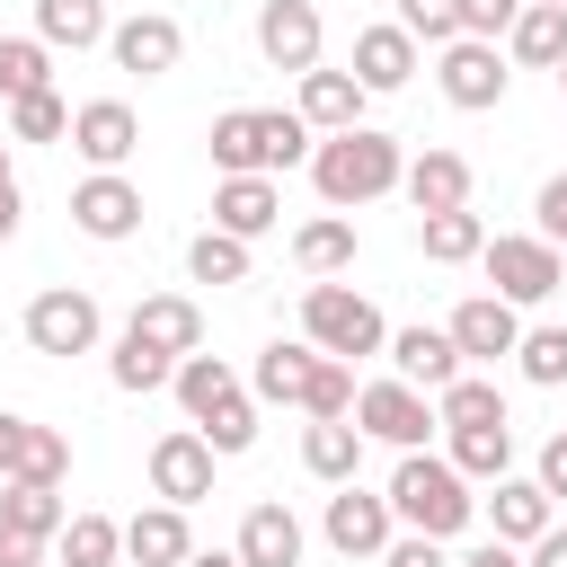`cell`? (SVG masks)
Masks as SVG:
<instances>
[{
  "label": "cell",
  "instance_id": "obj_20",
  "mask_svg": "<svg viewBox=\"0 0 567 567\" xmlns=\"http://www.w3.org/2000/svg\"><path fill=\"white\" fill-rule=\"evenodd\" d=\"M275 221H284L275 177H213V230H230V239H266Z\"/></svg>",
  "mask_w": 567,
  "mask_h": 567
},
{
  "label": "cell",
  "instance_id": "obj_4",
  "mask_svg": "<svg viewBox=\"0 0 567 567\" xmlns=\"http://www.w3.org/2000/svg\"><path fill=\"white\" fill-rule=\"evenodd\" d=\"M301 337H310L319 354H337V363H363V354H381V346H390V319H381L354 284L319 275V284L301 292Z\"/></svg>",
  "mask_w": 567,
  "mask_h": 567
},
{
  "label": "cell",
  "instance_id": "obj_48",
  "mask_svg": "<svg viewBox=\"0 0 567 567\" xmlns=\"http://www.w3.org/2000/svg\"><path fill=\"white\" fill-rule=\"evenodd\" d=\"M532 478L549 487V505H567V434H549V443H540V461H532Z\"/></svg>",
  "mask_w": 567,
  "mask_h": 567
},
{
  "label": "cell",
  "instance_id": "obj_2",
  "mask_svg": "<svg viewBox=\"0 0 567 567\" xmlns=\"http://www.w3.org/2000/svg\"><path fill=\"white\" fill-rule=\"evenodd\" d=\"M204 142H213V168L221 177H275V168H301L319 133L292 106H221Z\"/></svg>",
  "mask_w": 567,
  "mask_h": 567
},
{
  "label": "cell",
  "instance_id": "obj_29",
  "mask_svg": "<svg viewBox=\"0 0 567 567\" xmlns=\"http://www.w3.org/2000/svg\"><path fill=\"white\" fill-rule=\"evenodd\" d=\"M416 248H425L434 266H478V248H487V221H478L470 204H452V213H416Z\"/></svg>",
  "mask_w": 567,
  "mask_h": 567
},
{
  "label": "cell",
  "instance_id": "obj_27",
  "mask_svg": "<svg viewBox=\"0 0 567 567\" xmlns=\"http://www.w3.org/2000/svg\"><path fill=\"white\" fill-rule=\"evenodd\" d=\"M505 62H523V71H558V62H567V9L523 0V18L505 27Z\"/></svg>",
  "mask_w": 567,
  "mask_h": 567
},
{
  "label": "cell",
  "instance_id": "obj_3",
  "mask_svg": "<svg viewBox=\"0 0 567 567\" xmlns=\"http://www.w3.org/2000/svg\"><path fill=\"white\" fill-rule=\"evenodd\" d=\"M381 496H390L399 532H425V540H452V532L478 523V496H470V478L443 452H399V470H390Z\"/></svg>",
  "mask_w": 567,
  "mask_h": 567
},
{
  "label": "cell",
  "instance_id": "obj_52",
  "mask_svg": "<svg viewBox=\"0 0 567 567\" xmlns=\"http://www.w3.org/2000/svg\"><path fill=\"white\" fill-rule=\"evenodd\" d=\"M452 567H523V549H514V540H478V549L452 558Z\"/></svg>",
  "mask_w": 567,
  "mask_h": 567
},
{
  "label": "cell",
  "instance_id": "obj_31",
  "mask_svg": "<svg viewBox=\"0 0 567 567\" xmlns=\"http://www.w3.org/2000/svg\"><path fill=\"white\" fill-rule=\"evenodd\" d=\"M434 425L452 434V425H514V416H505V390H496L487 372H452V381L434 390Z\"/></svg>",
  "mask_w": 567,
  "mask_h": 567
},
{
  "label": "cell",
  "instance_id": "obj_40",
  "mask_svg": "<svg viewBox=\"0 0 567 567\" xmlns=\"http://www.w3.org/2000/svg\"><path fill=\"white\" fill-rule=\"evenodd\" d=\"M62 133H71L62 89H27V97H9V142H62Z\"/></svg>",
  "mask_w": 567,
  "mask_h": 567
},
{
  "label": "cell",
  "instance_id": "obj_26",
  "mask_svg": "<svg viewBox=\"0 0 567 567\" xmlns=\"http://www.w3.org/2000/svg\"><path fill=\"white\" fill-rule=\"evenodd\" d=\"M354 248H363V239H354V213H310V221L292 230V266H301L310 284H319V275H346Z\"/></svg>",
  "mask_w": 567,
  "mask_h": 567
},
{
  "label": "cell",
  "instance_id": "obj_49",
  "mask_svg": "<svg viewBox=\"0 0 567 567\" xmlns=\"http://www.w3.org/2000/svg\"><path fill=\"white\" fill-rule=\"evenodd\" d=\"M53 558V540H35V532H9L0 523V567H44Z\"/></svg>",
  "mask_w": 567,
  "mask_h": 567
},
{
  "label": "cell",
  "instance_id": "obj_43",
  "mask_svg": "<svg viewBox=\"0 0 567 567\" xmlns=\"http://www.w3.org/2000/svg\"><path fill=\"white\" fill-rule=\"evenodd\" d=\"M346 408H354V363L319 354V372H310V390H301V416H346Z\"/></svg>",
  "mask_w": 567,
  "mask_h": 567
},
{
  "label": "cell",
  "instance_id": "obj_1",
  "mask_svg": "<svg viewBox=\"0 0 567 567\" xmlns=\"http://www.w3.org/2000/svg\"><path fill=\"white\" fill-rule=\"evenodd\" d=\"M301 168H310V186H319L328 213H354V204H381V195L399 186L408 151H399V133H381V124H346V133H319Z\"/></svg>",
  "mask_w": 567,
  "mask_h": 567
},
{
  "label": "cell",
  "instance_id": "obj_39",
  "mask_svg": "<svg viewBox=\"0 0 567 567\" xmlns=\"http://www.w3.org/2000/svg\"><path fill=\"white\" fill-rule=\"evenodd\" d=\"M514 372H523L532 390H558V381H567V328H558V319H549V328H523V337H514Z\"/></svg>",
  "mask_w": 567,
  "mask_h": 567
},
{
  "label": "cell",
  "instance_id": "obj_33",
  "mask_svg": "<svg viewBox=\"0 0 567 567\" xmlns=\"http://www.w3.org/2000/svg\"><path fill=\"white\" fill-rule=\"evenodd\" d=\"M168 372H177V354H168V346H151L142 328H124V337H115V354H106V381H115V390H133V399L168 390Z\"/></svg>",
  "mask_w": 567,
  "mask_h": 567
},
{
  "label": "cell",
  "instance_id": "obj_47",
  "mask_svg": "<svg viewBox=\"0 0 567 567\" xmlns=\"http://www.w3.org/2000/svg\"><path fill=\"white\" fill-rule=\"evenodd\" d=\"M381 567H452V558H443V540H425V532H390Z\"/></svg>",
  "mask_w": 567,
  "mask_h": 567
},
{
  "label": "cell",
  "instance_id": "obj_14",
  "mask_svg": "<svg viewBox=\"0 0 567 567\" xmlns=\"http://www.w3.org/2000/svg\"><path fill=\"white\" fill-rule=\"evenodd\" d=\"M89 168H124L133 151H142V115L124 106V97H89V106H71V133H62Z\"/></svg>",
  "mask_w": 567,
  "mask_h": 567
},
{
  "label": "cell",
  "instance_id": "obj_6",
  "mask_svg": "<svg viewBox=\"0 0 567 567\" xmlns=\"http://www.w3.org/2000/svg\"><path fill=\"white\" fill-rule=\"evenodd\" d=\"M97 337H106V310H97V292H80V284H44V292L27 301V346H35V354L71 363V354H89Z\"/></svg>",
  "mask_w": 567,
  "mask_h": 567
},
{
  "label": "cell",
  "instance_id": "obj_13",
  "mask_svg": "<svg viewBox=\"0 0 567 567\" xmlns=\"http://www.w3.org/2000/svg\"><path fill=\"white\" fill-rule=\"evenodd\" d=\"M319 44H328V27H319V0H257V53L275 62V71H310L319 62Z\"/></svg>",
  "mask_w": 567,
  "mask_h": 567
},
{
  "label": "cell",
  "instance_id": "obj_34",
  "mask_svg": "<svg viewBox=\"0 0 567 567\" xmlns=\"http://www.w3.org/2000/svg\"><path fill=\"white\" fill-rule=\"evenodd\" d=\"M0 523L53 540V532L71 523V496H62V487H35V478H0Z\"/></svg>",
  "mask_w": 567,
  "mask_h": 567
},
{
  "label": "cell",
  "instance_id": "obj_45",
  "mask_svg": "<svg viewBox=\"0 0 567 567\" xmlns=\"http://www.w3.org/2000/svg\"><path fill=\"white\" fill-rule=\"evenodd\" d=\"M523 18V0H461V35H487V44H505V27Z\"/></svg>",
  "mask_w": 567,
  "mask_h": 567
},
{
  "label": "cell",
  "instance_id": "obj_42",
  "mask_svg": "<svg viewBox=\"0 0 567 567\" xmlns=\"http://www.w3.org/2000/svg\"><path fill=\"white\" fill-rule=\"evenodd\" d=\"M9 478L62 487V478H71V434H62V425H27V452H18V470H9Z\"/></svg>",
  "mask_w": 567,
  "mask_h": 567
},
{
  "label": "cell",
  "instance_id": "obj_19",
  "mask_svg": "<svg viewBox=\"0 0 567 567\" xmlns=\"http://www.w3.org/2000/svg\"><path fill=\"white\" fill-rule=\"evenodd\" d=\"M292 115H301L310 133H346V124H363V80H354V71H328V62H310V71H301V97H292Z\"/></svg>",
  "mask_w": 567,
  "mask_h": 567
},
{
  "label": "cell",
  "instance_id": "obj_28",
  "mask_svg": "<svg viewBox=\"0 0 567 567\" xmlns=\"http://www.w3.org/2000/svg\"><path fill=\"white\" fill-rule=\"evenodd\" d=\"M124 328H142V337H151V346H168V354H195V346H204V310H195L186 292H142Z\"/></svg>",
  "mask_w": 567,
  "mask_h": 567
},
{
  "label": "cell",
  "instance_id": "obj_10",
  "mask_svg": "<svg viewBox=\"0 0 567 567\" xmlns=\"http://www.w3.org/2000/svg\"><path fill=\"white\" fill-rule=\"evenodd\" d=\"M319 532H328V549H337V558H381V549H390V532H399V514H390V496H372L363 478H346V487L328 496Z\"/></svg>",
  "mask_w": 567,
  "mask_h": 567
},
{
  "label": "cell",
  "instance_id": "obj_56",
  "mask_svg": "<svg viewBox=\"0 0 567 567\" xmlns=\"http://www.w3.org/2000/svg\"><path fill=\"white\" fill-rule=\"evenodd\" d=\"M558 97H567V62H558Z\"/></svg>",
  "mask_w": 567,
  "mask_h": 567
},
{
  "label": "cell",
  "instance_id": "obj_18",
  "mask_svg": "<svg viewBox=\"0 0 567 567\" xmlns=\"http://www.w3.org/2000/svg\"><path fill=\"white\" fill-rule=\"evenodd\" d=\"M354 80H363V97H390V89H408L416 80V35L390 18V27H363L354 35Z\"/></svg>",
  "mask_w": 567,
  "mask_h": 567
},
{
  "label": "cell",
  "instance_id": "obj_23",
  "mask_svg": "<svg viewBox=\"0 0 567 567\" xmlns=\"http://www.w3.org/2000/svg\"><path fill=\"white\" fill-rule=\"evenodd\" d=\"M195 532H186V505H142L124 523V567H186Z\"/></svg>",
  "mask_w": 567,
  "mask_h": 567
},
{
  "label": "cell",
  "instance_id": "obj_7",
  "mask_svg": "<svg viewBox=\"0 0 567 567\" xmlns=\"http://www.w3.org/2000/svg\"><path fill=\"white\" fill-rule=\"evenodd\" d=\"M346 416L363 425V443H390V452H425V434H434V399L416 381H399V372L390 381H363Z\"/></svg>",
  "mask_w": 567,
  "mask_h": 567
},
{
  "label": "cell",
  "instance_id": "obj_38",
  "mask_svg": "<svg viewBox=\"0 0 567 567\" xmlns=\"http://www.w3.org/2000/svg\"><path fill=\"white\" fill-rule=\"evenodd\" d=\"M186 275H195V284H248V239L195 230V239H186Z\"/></svg>",
  "mask_w": 567,
  "mask_h": 567
},
{
  "label": "cell",
  "instance_id": "obj_35",
  "mask_svg": "<svg viewBox=\"0 0 567 567\" xmlns=\"http://www.w3.org/2000/svg\"><path fill=\"white\" fill-rule=\"evenodd\" d=\"M53 567H124V523L71 514V523L53 532Z\"/></svg>",
  "mask_w": 567,
  "mask_h": 567
},
{
  "label": "cell",
  "instance_id": "obj_54",
  "mask_svg": "<svg viewBox=\"0 0 567 567\" xmlns=\"http://www.w3.org/2000/svg\"><path fill=\"white\" fill-rule=\"evenodd\" d=\"M186 567H239V549H186Z\"/></svg>",
  "mask_w": 567,
  "mask_h": 567
},
{
  "label": "cell",
  "instance_id": "obj_58",
  "mask_svg": "<svg viewBox=\"0 0 567 567\" xmlns=\"http://www.w3.org/2000/svg\"><path fill=\"white\" fill-rule=\"evenodd\" d=\"M44 567H53V558H44Z\"/></svg>",
  "mask_w": 567,
  "mask_h": 567
},
{
  "label": "cell",
  "instance_id": "obj_25",
  "mask_svg": "<svg viewBox=\"0 0 567 567\" xmlns=\"http://www.w3.org/2000/svg\"><path fill=\"white\" fill-rule=\"evenodd\" d=\"M399 186H408L416 213H452V204H470V159L461 151H416L399 168Z\"/></svg>",
  "mask_w": 567,
  "mask_h": 567
},
{
  "label": "cell",
  "instance_id": "obj_53",
  "mask_svg": "<svg viewBox=\"0 0 567 567\" xmlns=\"http://www.w3.org/2000/svg\"><path fill=\"white\" fill-rule=\"evenodd\" d=\"M18 213H27V195H18V177L0 186V239H18Z\"/></svg>",
  "mask_w": 567,
  "mask_h": 567
},
{
  "label": "cell",
  "instance_id": "obj_16",
  "mask_svg": "<svg viewBox=\"0 0 567 567\" xmlns=\"http://www.w3.org/2000/svg\"><path fill=\"white\" fill-rule=\"evenodd\" d=\"M452 346H461V363H496V354H514V337H523V310L514 301H496V292H470L452 319Z\"/></svg>",
  "mask_w": 567,
  "mask_h": 567
},
{
  "label": "cell",
  "instance_id": "obj_24",
  "mask_svg": "<svg viewBox=\"0 0 567 567\" xmlns=\"http://www.w3.org/2000/svg\"><path fill=\"white\" fill-rule=\"evenodd\" d=\"M301 470L328 478V487H346V478L363 470V425H354V416H310V425H301Z\"/></svg>",
  "mask_w": 567,
  "mask_h": 567
},
{
  "label": "cell",
  "instance_id": "obj_17",
  "mask_svg": "<svg viewBox=\"0 0 567 567\" xmlns=\"http://www.w3.org/2000/svg\"><path fill=\"white\" fill-rule=\"evenodd\" d=\"M381 354H390V372H399V381H416L425 399H434L452 372H470V363H461V346H452V328H390V346H381Z\"/></svg>",
  "mask_w": 567,
  "mask_h": 567
},
{
  "label": "cell",
  "instance_id": "obj_41",
  "mask_svg": "<svg viewBox=\"0 0 567 567\" xmlns=\"http://www.w3.org/2000/svg\"><path fill=\"white\" fill-rule=\"evenodd\" d=\"M195 434L213 443V461H230V452H248V443H257V399H248V390H230V399H221V408H213V416H204Z\"/></svg>",
  "mask_w": 567,
  "mask_h": 567
},
{
  "label": "cell",
  "instance_id": "obj_44",
  "mask_svg": "<svg viewBox=\"0 0 567 567\" xmlns=\"http://www.w3.org/2000/svg\"><path fill=\"white\" fill-rule=\"evenodd\" d=\"M399 27H408L416 44H434V53H443V44L461 35V0H399Z\"/></svg>",
  "mask_w": 567,
  "mask_h": 567
},
{
  "label": "cell",
  "instance_id": "obj_22",
  "mask_svg": "<svg viewBox=\"0 0 567 567\" xmlns=\"http://www.w3.org/2000/svg\"><path fill=\"white\" fill-rule=\"evenodd\" d=\"M230 549H239V567H301V549H310V540H301L292 505H275V496H266V505H248V514H239V540H230Z\"/></svg>",
  "mask_w": 567,
  "mask_h": 567
},
{
  "label": "cell",
  "instance_id": "obj_8",
  "mask_svg": "<svg viewBox=\"0 0 567 567\" xmlns=\"http://www.w3.org/2000/svg\"><path fill=\"white\" fill-rule=\"evenodd\" d=\"M434 89H443L461 115H487V106H505L514 62H505V44H487V35H452L443 62H434Z\"/></svg>",
  "mask_w": 567,
  "mask_h": 567
},
{
  "label": "cell",
  "instance_id": "obj_50",
  "mask_svg": "<svg viewBox=\"0 0 567 567\" xmlns=\"http://www.w3.org/2000/svg\"><path fill=\"white\" fill-rule=\"evenodd\" d=\"M523 567H567V523H549L540 540H523Z\"/></svg>",
  "mask_w": 567,
  "mask_h": 567
},
{
  "label": "cell",
  "instance_id": "obj_11",
  "mask_svg": "<svg viewBox=\"0 0 567 567\" xmlns=\"http://www.w3.org/2000/svg\"><path fill=\"white\" fill-rule=\"evenodd\" d=\"M106 53H115V71H133V80H168V71L186 62V27L159 18V9H133V18L106 27Z\"/></svg>",
  "mask_w": 567,
  "mask_h": 567
},
{
  "label": "cell",
  "instance_id": "obj_36",
  "mask_svg": "<svg viewBox=\"0 0 567 567\" xmlns=\"http://www.w3.org/2000/svg\"><path fill=\"white\" fill-rule=\"evenodd\" d=\"M106 27H115V18H106V0H35V35H44L53 53H62V44H71V53L106 44Z\"/></svg>",
  "mask_w": 567,
  "mask_h": 567
},
{
  "label": "cell",
  "instance_id": "obj_37",
  "mask_svg": "<svg viewBox=\"0 0 567 567\" xmlns=\"http://www.w3.org/2000/svg\"><path fill=\"white\" fill-rule=\"evenodd\" d=\"M53 89V44L44 35H0V97Z\"/></svg>",
  "mask_w": 567,
  "mask_h": 567
},
{
  "label": "cell",
  "instance_id": "obj_32",
  "mask_svg": "<svg viewBox=\"0 0 567 567\" xmlns=\"http://www.w3.org/2000/svg\"><path fill=\"white\" fill-rule=\"evenodd\" d=\"M443 443H452L443 461H452L470 487H487V478H505V470H514V425H452Z\"/></svg>",
  "mask_w": 567,
  "mask_h": 567
},
{
  "label": "cell",
  "instance_id": "obj_15",
  "mask_svg": "<svg viewBox=\"0 0 567 567\" xmlns=\"http://www.w3.org/2000/svg\"><path fill=\"white\" fill-rule=\"evenodd\" d=\"M478 514H487V540H514V549H523V540H540V532L558 523L549 487H540V478H514V470H505V478H487Z\"/></svg>",
  "mask_w": 567,
  "mask_h": 567
},
{
  "label": "cell",
  "instance_id": "obj_46",
  "mask_svg": "<svg viewBox=\"0 0 567 567\" xmlns=\"http://www.w3.org/2000/svg\"><path fill=\"white\" fill-rule=\"evenodd\" d=\"M532 213H540V239L567 257V168L558 177H540V195H532Z\"/></svg>",
  "mask_w": 567,
  "mask_h": 567
},
{
  "label": "cell",
  "instance_id": "obj_5",
  "mask_svg": "<svg viewBox=\"0 0 567 567\" xmlns=\"http://www.w3.org/2000/svg\"><path fill=\"white\" fill-rule=\"evenodd\" d=\"M478 266H487V292H496V301H514V310H540V301L567 284V257H558L540 230L487 239V248H478Z\"/></svg>",
  "mask_w": 567,
  "mask_h": 567
},
{
  "label": "cell",
  "instance_id": "obj_30",
  "mask_svg": "<svg viewBox=\"0 0 567 567\" xmlns=\"http://www.w3.org/2000/svg\"><path fill=\"white\" fill-rule=\"evenodd\" d=\"M168 390H177V408H186V425H204V416H213V408H221V399L239 390V372H230L221 354H204V346H195V354H177V372H168Z\"/></svg>",
  "mask_w": 567,
  "mask_h": 567
},
{
  "label": "cell",
  "instance_id": "obj_12",
  "mask_svg": "<svg viewBox=\"0 0 567 567\" xmlns=\"http://www.w3.org/2000/svg\"><path fill=\"white\" fill-rule=\"evenodd\" d=\"M151 496H159V505H204V496H213V443H204L195 425H168V434L151 443Z\"/></svg>",
  "mask_w": 567,
  "mask_h": 567
},
{
  "label": "cell",
  "instance_id": "obj_9",
  "mask_svg": "<svg viewBox=\"0 0 567 567\" xmlns=\"http://www.w3.org/2000/svg\"><path fill=\"white\" fill-rule=\"evenodd\" d=\"M71 221H80V239L115 248V239L142 230V186H133L124 168H89V177L71 186Z\"/></svg>",
  "mask_w": 567,
  "mask_h": 567
},
{
  "label": "cell",
  "instance_id": "obj_57",
  "mask_svg": "<svg viewBox=\"0 0 567 567\" xmlns=\"http://www.w3.org/2000/svg\"><path fill=\"white\" fill-rule=\"evenodd\" d=\"M549 9H567V0H549Z\"/></svg>",
  "mask_w": 567,
  "mask_h": 567
},
{
  "label": "cell",
  "instance_id": "obj_55",
  "mask_svg": "<svg viewBox=\"0 0 567 567\" xmlns=\"http://www.w3.org/2000/svg\"><path fill=\"white\" fill-rule=\"evenodd\" d=\"M9 177H18V168H9V142H0V186H9Z\"/></svg>",
  "mask_w": 567,
  "mask_h": 567
},
{
  "label": "cell",
  "instance_id": "obj_51",
  "mask_svg": "<svg viewBox=\"0 0 567 567\" xmlns=\"http://www.w3.org/2000/svg\"><path fill=\"white\" fill-rule=\"evenodd\" d=\"M27 425H35V416H9V408H0V478L18 470V452H27Z\"/></svg>",
  "mask_w": 567,
  "mask_h": 567
},
{
  "label": "cell",
  "instance_id": "obj_21",
  "mask_svg": "<svg viewBox=\"0 0 567 567\" xmlns=\"http://www.w3.org/2000/svg\"><path fill=\"white\" fill-rule=\"evenodd\" d=\"M310 372H319V346H310V337H275V346L257 354V372H248V399H257V408H301Z\"/></svg>",
  "mask_w": 567,
  "mask_h": 567
}]
</instances>
